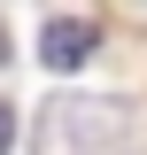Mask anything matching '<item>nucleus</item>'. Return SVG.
<instances>
[{
	"mask_svg": "<svg viewBox=\"0 0 147 155\" xmlns=\"http://www.w3.org/2000/svg\"><path fill=\"white\" fill-rule=\"evenodd\" d=\"M0 62H8V31H0Z\"/></svg>",
	"mask_w": 147,
	"mask_h": 155,
	"instance_id": "nucleus-4",
	"label": "nucleus"
},
{
	"mask_svg": "<svg viewBox=\"0 0 147 155\" xmlns=\"http://www.w3.org/2000/svg\"><path fill=\"white\" fill-rule=\"evenodd\" d=\"M124 140H132V109L124 101H109V93H62L39 116L31 155H116Z\"/></svg>",
	"mask_w": 147,
	"mask_h": 155,
	"instance_id": "nucleus-1",
	"label": "nucleus"
},
{
	"mask_svg": "<svg viewBox=\"0 0 147 155\" xmlns=\"http://www.w3.org/2000/svg\"><path fill=\"white\" fill-rule=\"evenodd\" d=\"M8 140H16V116H8V101H0V155H8Z\"/></svg>",
	"mask_w": 147,
	"mask_h": 155,
	"instance_id": "nucleus-3",
	"label": "nucleus"
},
{
	"mask_svg": "<svg viewBox=\"0 0 147 155\" xmlns=\"http://www.w3.org/2000/svg\"><path fill=\"white\" fill-rule=\"evenodd\" d=\"M93 47H101V23H85V16H54L47 31H39V54H47V70H77Z\"/></svg>",
	"mask_w": 147,
	"mask_h": 155,
	"instance_id": "nucleus-2",
	"label": "nucleus"
}]
</instances>
